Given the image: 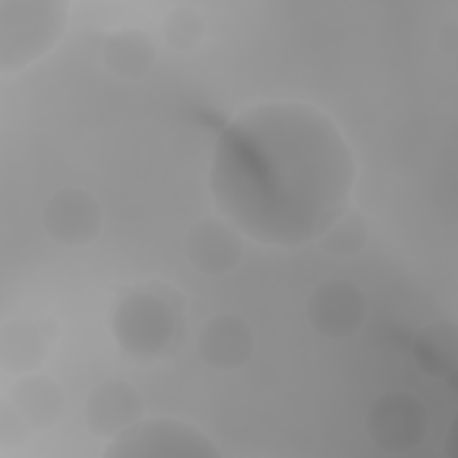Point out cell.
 I'll use <instances>...</instances> for the list:
<instances>
[{"label": "cell", "mask_w": 458, "mask_h": 458, "mask_svg": "<svg viewBox=\"0 0 458 458\" xmlns=\"http://www.w3.org/2000/svg\"><path fill=\"white\" fill-rule=\"evenodd\" d=\"M145 404L138 390L122 381L107 379L97 385L84 403V420L100 438H114L143 419Z\"/></svg>", "instance_id": "8"}, {"label": "cell", "mask_w": 458, "mask_h": 458, "mask_svg": "<svg viewBox=\"0 0 458 458\" xmlns=\"http://www.w3.org/2000/svg\"><path fill=\"white\" fill-rule=\"evenodd\" d=\"M64 0H0V70L14 73L48 54L61 39Z\"/></svg>", "instance_id": "2"}, {"label": "cell", "mask_w": 458, "mask_h": 458, "mask_svg": "<svg viewBox=\"0 0 458 458\" xmlns=\"http://www.w3.org/2000/svg\"><path fill=\"white\" fill-rule=\"evenodd\" d=\"M156 55L154 41L140 29H120L109 34L102 45L104 66L122 81L145 77L152 70Z\"/></svg>", "instance_id": "12"}, {"label": "cell", "mask_w": 458, "mask_h": 458, "mask_svg": "<svg viewBox=\"0 0 458 458\" xmlns=\"http://www.w3.org/2000/svg\"><path fill=\"white\" fill-rule=\"evenodd\" d=\"M306 313L315 333L331 340L349 338L367 318V297L347 279H327L310 293Z\"/></svg>", "instance_id": "6"}, {"label": "cell", "mask_w": 458, "mask_h": 458, "mask_svg": "<svg viewBox=\"0 0 458 458\" xmlns=\"http://www.w3.org/2000/svg\"><path fill=\"white\" fill-rule=\"evenodd\" d=\"M47 354V329L25 320L13 318L2 326L0 367L14 376L30 374Z\"/></svg>", "instance_id": "13"}, {"label": "cell", "mask_w": 458, "mask_h": 458, "mask_svg": "<svg viewBox=\"0 0 458 458\" xmlns=\"http://www.w3.org/2000/svg\"><path fill=\"white\" fill-rule=\"evenodd\" d=\"M199 354L215 370L242 369L254 352L250 326L236 315H216L204 322L197 338Z\"/></svg>", "instance_id": "10"}, {"label": "cell", "mask_w": 458, "mask_h": 458, "mask_svg": "<svg viewBox=\"0 0 458 458\" xmlns=\"http://www.w3.org/2000/svg\"><path fill=\"white\" fill-rule=\"evenodd\" d=\"M324 254L336 259L354 258L363 250L369 240V225L365 218L351 211H342L317 238Z\"/></svg>", "instance_id": "15"}, {"label": "cell", "mask_w": 458, "mask_h": 458, "mask_svg": "<svg viewBox=\"0 0 458 458\" xmlns=\"http://www.w3.org/2000/svg\"><path fill=\"white\" fill-rule=\"evenodd\" d=\"M206 23L199 11L188 5L172 9L163 20V38L165 41L181 52H190L200 45L204 39Z\"/></svg>", "instance_id": "16"}, {"label": "cell", "mask_w": 458, "mask_h": 458, "mask_svg": "<svg viewBox=\"0 0 458 458\" xmlns=\"http://www.w3.org/2000/svg\"><path fill=\"white\" fill-rule=\"evenodd\" d=\"M113 335L127 352L152 356L165 349L174 335L172 311L152 293H132L113 313Z\"/></svg>", "instance_id": "4"}, {"label": "cell", "mask_w": 458, "mask_h": 458, "mask_svg": "<svg viewBox=\"0 0 458 458\" xmlns=\"http://www.w3.org/2000/svg\"><path fill=\"white\" fill-rule=\"evenodd\" d=\"M356 159L318 107L272 100L242 111L216 138L209 190L220 215L254 242L297 247L349 208Z\"/></svg>", "instance_id": "1"}, {"label": "cell", "mask_w": 458, "mask_h": 458, "mask_svg": "<svg viewBox=\"0 0 458 458\" xmlns=\"http://www.w3.org/2000/svg\"><path fill=\"white\" fill-rule=\"evenodd\" d=\"M429 419L424 404L406 392H386L369 408L365 428L369 438L386 453H408L428 431Z\"/></svg>", "instance_id": "5"}, {"label": "cell", "mask_w": 458, "mask_h": 458, "mask_svg": "<svg viewBox=\"0 0 458 458\" xmlns=\"http://www.w3.org/2000/svg\"><path fill=\"white\" fill-rule=\"evenodd\" d=\"M25 420L30 431H45L59 422L64 411V394L48 376L27 374L18 379L5 399Z\"/></svg>", "instance_id": "11"}, {"label": "cell", "mask_w": 458, "mask_h": 458, "mask_svg": "<svg viewBox=\"0 0 458 458\" xmlns=\"http://www.w3.org/2000/svg\"><path fill=\"white\" fill-rule=\"evenodd\" d=\"M102 206L93 193L79 186L57 190L43 208V227L59 245L82 247L102 229Z\"/></svg>", "instance_id": "7"}, {"label": "cell", "mask_w": 458, "mask_h": 458, "mask_svg": "<svg viewBox=\"0 0 458 458\" xmlns=\"http://www.w3.org/2000/svg\"><path fill=\"white\" fill-rule=\"evenodd\" d=\"M107 458H215L220 456L215 442L195 426L177 419H141L118 437L111 438Z\"/></svg>", "instance_id": "3"}, {"label": "cell", "mask_w": 458, "mask_h": 458, "mask_svg": "<svg viewBox=\"0 0 458 458\" xmlns=\"http://www.w3.org/2000/svg\"><path fill=\"white\" fill-rule=\"evenodd\" d=\"M30 428L25 420L11 408L7 401L2 403L0 410V442L4 447L21 445L30 437Z\"/></svg>", "instance_id": "17"}, {"label": "cell", "mask_w": 458, "mask_h": 458, "mask_svg": "<svg viewBox=\"0 0 458 458\" xmlns=\"http://www.w3.org/2000/svg\"><path fill=\"white\" fill-rule=\"evenodd\" d=\"M190 263L206 276L231 272L243 256L242 238L231 224L206 216L193 224L184 240Z\"/></svg>", "instance_id": "9"}, {"label": "cell", "mask_w": 458, "mask_h": 458, "mask_svg": "<svg viewBox=\"0 0 458 458\" xmlns=\"http://www.w3.org/2000/svg\"><path fill=\"white\" fill-rule=\"evenodd\" d=\"M456 326L437 320L424 326L413 342V356L419 367L433 377H447L456 370Z\"/></svg>", "instance_id": "14"}]
</instances>
